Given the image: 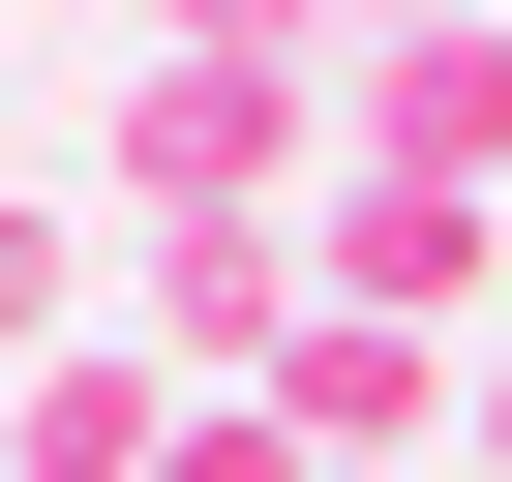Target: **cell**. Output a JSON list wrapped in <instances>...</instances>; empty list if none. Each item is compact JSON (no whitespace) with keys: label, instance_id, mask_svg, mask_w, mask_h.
Instances as JSON below:
<instances>
[{"label":"cell","instance_id":"1","mask_svg":"<svg viewBox=\"0 0 512 482\" xmlns=\"http://www.w3.org/2000/svg\"><path fill=\"white\" fill-rule=\"evenodd\" d=\"M91 181H121V241L332 211V31H302V0H211V31H151V61L91 91Z\"/></svg>","mask_w":512,"mask_h":482},{"label":"cell","instance_id":"2","mask_svg":"<svg viewBox=\"0 0 512 482\" xmlns=\"http://www.w3.org/2000/svg\"><path fill=\"white\" fill-rule=\"evenodd\" d=\"M302 302H362V332H452V362H482V332H512V211H482V181H362V151H332Z\"/></svg>","mask_w":512,"mask_h":482},{"label":"cell","instance_id":"3","mask_svg":"<svg viewBox=\"0 0 512 482\" xmlns=\"http://www.w3.org/2000/svg\"><path fill=\"white\" fill-rule=\"evenodd\" d=\"M332 151H362V181H482V211H512V31H332Z\"/></svg>","mask_w":512,"mask_h":482},{"label":"cell","instance_id":"4","mask_svg":"<svg viewBox=\"0 0 512 482\" xmlns=\"http://www.w3.org/2000/svg\"><path fill=\"white\" fill-rule=\"evenodd\" d=\"M121 332H151L181 392H272V362H302V211H211V241H151V272H121Z\"/></svg>","mask_w":512,"mask_h":482},{"label":"cell","instance_id":"5","mask_svg":"<svg viewBox=\"0 0 512 482\" xmlns=\"http://www.w3.org/2000/svg\"><path fill=\"white\" fill-rule=\"evenodd\" d=\"M151 452H181V362H151V332H91V362L0 392V482H151Z\"/></svg>","mask_w":512,"mask_h":482},{"label":"cell","instance_id":"6","mask_svg":"<svg viewBox=\"0 0 512 482\" xmlns=\"http://www.w3.org/2000/svg\"><path fill=\"white\" fill-rule=\"evenodd\" d=\"M31 362H91V241H61V181H0V392Z\"/></svg>","mask_w":512,"mask_h":482},{"label":"cell","instance_id":"7","mask_svg":"<svg viewBox=\"0 0 512 482\" xmlns=\"http://www.w3.org/2000/svg\"><path fill=\"white\" fill-rule=\"evenodd\" d=\"M151 482H332V452H302L272 392H181V452H151Z\"/></svg>","mask_w":512,"mask_h":482},{"label":"cell","instance_id":"8","mask_svg":"<svg viewBox=\"0 0 512 482\" xmlns=\"http://www.w3.org/2000/svg\"><path fill=\"white\" fill-rule=\"evenodd\" d=\"M452 482H512V332H482V362H452Z\"/></svg>","mask_w":512,"mask_h":482}]
</instances>
